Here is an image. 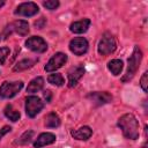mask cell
<instances>
[{"label":"cell","instance_id":"26","mask_svg":"<svg viewBox=\"0 0 148 148\" xmlns=\"http://www.w3.org/2000/svg\"><path fill=\"white\" fill-rule=\"evenodd\" d=\"M10 130H12V128H10L9 126H3V127L0 130V140H1V139H2L7 133H9V132H10Z\"/></svg>","mask_w":148,"mask_h":148},{"label":"cell","instance_id":"3","mask_svg":"<svg viewBox=\"0 0 148 148\" xmlns=\"http://www.w3.org/2000/svg\"><path fill=\"white\" fill-rule=\"evenodd\" d=\"M117 49V44H116V39L114 37L109 34V32H105L99 43H98V46H97V51L101 56H108V54H111L116 51Z\"/></svg>","mask_w":148,"mask_h":148},{"label":"cell","instance_id":"29","mask_svg":"<svg viewBox=\"0 0 148 148\" xmlns=\"http://www.w3.org/2000/svg\"><path fill=\"white\" fill-rule=\"evenodd\" d=\"M0 39H1V38H0Z\"/></svg>","mask_w":148,"mask_h":148},{"label":"cell","instance_id":"16","mask_svg":"<svg viewBox=\"0 0 148 148\" xmlns=\"http://www.w3.org/2000/svg\"><path fill=\"white\" fill-rule=\"evenodd\" d=\"M43 87H44V79L40 77V76H37V77L32 79V80L29 82V84H28V87H27V92H30V94L37 92V91H39Z\"/></svg>","mask_w":148,"mask_h":148},{"label":"cell","instance_id":"20","mask_svg":"<svg viewBox=\"0 0 148 148\" xmlns=\"http://www.w3.org/2000/svg\"><path fill=\"white\" fill-rule=\"evenodd\" d=\"M36 60H32V59H22L20 60L15 66H14V72H21V71H25L30 67H32L35 65Z\"/></svg>","mask_w":148,"mask_h":148},{"label":"cell","instance_id":"28","mask_svg":"<svg viewBox=\"0 0 148 148\" xmlns=\"http://www.w3.org/2000/svg\"><path fill=\"white\" fill-rule=\"evenodd\" d=\"M3 5H5V1H2V0H1V1H0V8H1Z\"/></svg>","mask_w":148,"mask_h":148},{"label":"cell","instance_id":"13","mask_svg":"<svg viewBox=\"0 0 148 148\" xmlns=\"http://www.w3.org/2000/svg\"><path fill=\"white\" fill-rule=\"evenodd\" d=\"M56 135L53 133H50V132H46V133H42L38 135V138L36 139V141L34 142V147L35 148H40V147H44V146H47V145H51L53 142H56Z\"/></svg>","mask_w":148,"mask_h":148},{"label":"cell","instance_id":"17","mask_svg":"<svg viewBox=\"0 0 148 148\" xmlns=\"http://www.w3.org/2000/svg\"><path fill=\"white\" fill-rule=\"evenodd\" d=\"M3 113H5V116H6L9 120H12V121H17V120L20 119V117H21L20 111L16 110V109H14V106H13L12 104H7V105H6V108L3 109Z\"/></svg>","mask_w":148,"mask_h":148},{"label":"cell","instance_id":"22","mask_svg":"<svg viewBox=\"0 0 148 148\" xmlns=\"http://www.w3.org/2000/svg\"><path fill=\"white\" fill-rule=\"evenodd\" d=\"M34 131H27V132H24L16 141H15V143H17V145H28L31 140H32V136H34Z\"/></svg>","mask_w":148,"mask_h":148},{"label":"cell","instance_id":"6","mask_svg":"<svg viewBox=\"0 0 148 148\" xmlns=\"http://www.w3.org/2000/svg\"><path fill=\"white\" fill-rule=\"evenodd\" d=\"M67 54L62 53V52H57L56 54H53V57L47 61V64L45 65L44 69L46 72H53L57 71L58 68L62 67L66 62H67Z\"/></svg>","mask_w":148,"mask_h":148},{"label":"cell","instance_id":"2","mask_svg":"<svg viewBox=\"0 0 148 148\" xmlns=\"http://www.w3.org/2000/svg\"><path fill=\"white\" fill-rule=\"evenodd\" d=\"M141 59H142V51L140 50L139 46H134V50L127 60V69H126L125 75L121 79L123 82H127L133 79V76L136 74V72L140 67Z\"/></svg>","mask_w":148,"mask_h":148},{"label":"cell","instance_id":"25","mask_svg":"<svg viewBox=\"0 0 148 148\" xmlns=\"http://www.w3.org/2000/svg\"><path fill=\"white\" fill-rule=\"evenodd\" d=\"M140 84H141V88L143 89V91H145V92H147V84H148V72H145V73H143V75L141 76Z\"/></svg>","mask_w":148,"mask_h":148},{"label":"cell","instance_id":"11","mask_svg":"<svg viewBox=\"0 0 148 148\" xmlns=\"http://www.w3.org/2000/svg\"><path fill=\"white\" fill-rule=\"evenodd\" d=\"M84 74V67L81 65L74 66L68 71V86L71 88L75 87L77 84V82L80 81V79L83 76Z\"/></svg>","mask_w":148,"mask_h":148},{"label":"cell","instance_id":"4","mask_svg":"<svg viewBox=\"0 0 148 148\" xmlns=\"http://www.w3.org/2000/svg\"><path fill=\"white\" fill-rule=\"evenodd\" d=\"M22 88H23L22 81H14V82L5 81L0 87V98H12L16 96Z\"/></svg>","mask_w":148,"mask_h":148},{"label":"cell","instance_id":"7","mask_svg":"<svg viewBox=\"0 0 148 148\" xmlns=\"http://www.w3.org/2000/svg\"><path fill=\"white\" fill-rule=\"evenodd\" d=\"M25 46L29 50H31L34 52H37V53H43L47 50L46 42L39 36H32V37L28 38L25 40Z\"/></svg>","mask_w":148,"mask_h":148},{"label":"cell","instance_id":"23","mask_svg":"<svg viewBox=\"0 0 148 148\" xmlns=\"http://www.w3.org/2000/svg\"><path fill=\"white\" fill-rule=\"evenodd\" d=\"M43 6L46 8V9H50V10H54L59 7V1L58 0H47V1H44L43 2Z\"/></svg>","mask_w":148,"mask_h":148},{"label":"cell","instance_id":"24","mask_svg":"<svg viewBox=\"0 0 148 148\" xmlns=\"http://www.w3.org/2000/svg\"><path fill=\"white\" fill-rule=\"evenodd\" d=\"M9 52H10L9 47H7V46H3L0 49V65L5 64V61L7 60V58L9 56Z\"/></svg>","mask_w":148,"mask_h":148},{"label":"cell","instance_id":"8","mask_svg":"<svg viewBox=\"0 0 148 148\" xmlns=\"http://www.w3.org/2000/svg\"><path fill=\"white\" fill-rule=\"evenodd\" d=\"M69 50L75 56H83L88 51V42L83 37H75L69 42Z\"/></svg>","mask_w":148,"mask_h":148},{"label":"cell","instance_id":"12","mask_svg":"<svg viewBox=\"0 0 148 148\" xmlns=\"http://www.w3.org/2000/svg\"><path fill=\"white\" fill-rule=\"evenodd\" d=\"M7 30L9 32L14 31V32L18 34L20 36H25L29 32V24L24 20H17V21H14L13 23H10L7 27Z\"/></svg>","mask_w":148,"mask_h":148},{"label":"cell","instance_id":"9","mask_svg":"<svg viewBox=\"0 0 148 148\" xmlns=\"http://www.w3.org/2000/svg\"><path fill=\"white\" fill-rule=\"evenodd\" d=\"M39 12V8L38 6L35 3V2H23V3H20L17 6V8L15 9V14L16 15H20V16H25V17H30V16H34L36 15L37 13Z\"/></svg>","mask_w":148,"mask_h":148},{"label":"cell","instance_id":"15","mask_svg":"<svg viewBox=\"0 0 148 148\" xmlns=\"http://www.w3.org/2000/svg\"><path fill=\"white\" fill-rule=\"evenodd\" d=\"M92 134V130L89 126H82L71 132V135L76 140H88Z\"/></svg>","mask_w":148,"mask_h":148},{"label":"cell","instance_id":"21","mask_svg":"<svg viewBox=\"0 0 148 148\" xmlns=\"http://www.w3.org/2000/svg\"><path fill=\"white\" fill-rule=\"evenodd\" d=\"M47 81H49V83H51V84H53V86H57V87H60V86H62V84L65 83V80H64L62 75L59 74V73L49 75Z\"/></svg>","mask_w":148,"mask_h":148},{"label":"cell","instance_id":"5","mask_svg":"<svg viewBox=\"0 0 148 148\" xmlns=\"http://www.w3.org/2000/svg\"><path fill=\"white\" fill-rule=\"evenodd\" d=\"M44 108V103L37 96H29L25 99V112L30 118L36 117Z\"/></svg>","mask_w":148,"mask_h":148},{"label":"cell","instance_id":"18","mask_svg":"<svg viewBox=\"0 0 148 148\" xmlns=\"http://www.w3.org/2000/svg\"><path fill=\"white\" fill-rule=\"evenodd\" d=\"M123 61L120 59H113L108 62V69L113 74V75H119L123 71Z\"/></svg>","mask_w":148,"mask_h":148},{"label":"cell","instance_id":"14","mask_svg":"<svg viewBox=\"0 0 148 148\" xmlns=\"http://www.w3.org/2000/svg\"><path fill=\"white\" fill-rule=\"evenodd\" d=\"M90 25V20L89 18H83L80 21H75L69 25V30L74 34H83L88 30Z\"/></svg>","mask_w":148,"mask_h":148},{"label":"cell","instance_id":"1","mask_svg":"<svg viewBox=\"0 0 148 148\" xmlns=\"http://www.w3.org/2000/svg\"><path fill=\"white\" fill-rule=\"evenodd\" d=\"M118 127L121 130L126 139L136 140L140 135L139 132V121L132 113H125L118 119Z\"/></svg>","mask_w":148,"mask_h":148},{"label":"cell","instance_id":"19","mask_svg":"<svg viewBox=\"0 0 148 148\" xmlns=\"http://www.w3.org/2000/svg\"><path fill=\"white\" fill-rule=\"evenodd\" d=\"M60 118L58 117V114H56L54 112H51L49 113L46 117H45V126L49 127V128H56V127H59L60 126Z\"/></svg>","mask_w":148,"mask_h":148},{"label":"cell","instance_id":"10","mask_svg":"<svg viewBox=\"0 0 148 148\" xmlns=\"http://www.w3.org/2000/svg\"><path fill=\"white\" fill-rule=\"evenodd\" d=\"M88 98L96 105H104L112 101V95L108 91H94L88 94Z\"/></svg>","mask_w":148,"mask_h":148},{"label":"cell","instance_id":"27","mask_svg":"<svg viewBox=\"0 0 148 148\" xmlns=\"http://www.w3.org/2000/svg\"><path fill=\"white\" fill-rule=\"evenodd\" d=\"M43 96H44V98L46 99L47 103L51 102V96H52V95H51V91H50V90H45V91L43 92Z\"/></svg>","mask_w":148,"mask_h":148}]
</instances>
